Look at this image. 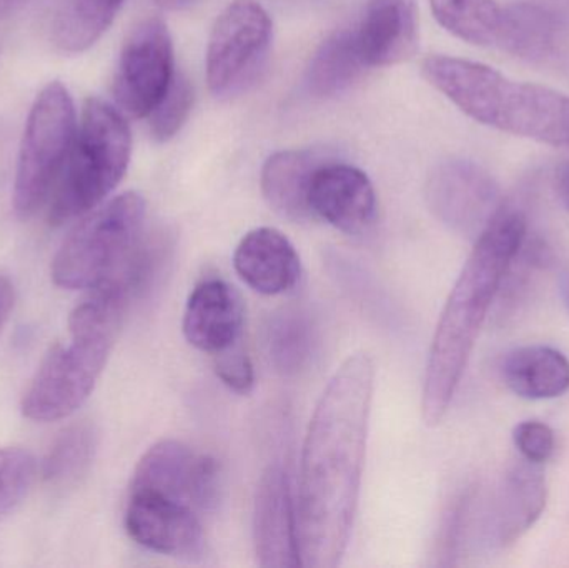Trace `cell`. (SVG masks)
<instances>
[{
	"label": "cell",
	"mask_w": 569,
	"mask_h": 568,
	"mask_svg": "<svg viewBox=\"0 0 569 568\" xmlns=\"http://www.w3.org/2000/svg\"><path fill=\"white\" fill-rule=\"evenodd\" d=\"M375 366L348 357L328 382L308 426L298 482L301 566L335 568L347 552L367 454Z\"/></svg>",
	"instance_id": "1"
},
{
	"label": "cell",
	"mask_w": 569,
	"mask_h": 568,
	"mask_svg": "<svg viewBox=\"0 0 569 568\" xmlns=\"http://www.w3.org/2000/svg\"><path fill=\"white\" fill-rule=\"evenodd\" d=\"M527 227L523 212L503 206L475 240L431 340L421 393L428 427L441 423L450 410L488 310L527 239Z\"/></svg>",
	"instance_id": "2"
},
{
	"label": "cell",
	"mask_w": 569,
	"mask_h": 568,
	"mask_svg": "<svg viewBox=\"0 0 569 568\" xmlns=\"http://www.w3.org/2000/svg\"><path fill=\"white\" fill-rule=\"evenodd\" d=\"M132 299L113 283L89 290L69 317V340L43 357L29 389L22 413L36 422L67 419L96 389Z\"/></svg>",
	"instance_id": "3"
},
{
	"label": "cell",
	"mask_w": 569,
	"mask_h": 568,
	"mask_svg": "<svg viewBox=\"0 0 569 568\" xmlns=\"http://www.w3.org/2000/svg\"><path fill=\"white\" fill-rule=\"evenodd\" d=\"M421 72L477 122L548 146L569 147V97L565 93L517 82L485 63L458 57H427Z\"/></svg>",
	"instance_id": "4"
},
{
	"label": "cell",
	"mask_w": 569,
	"mask_h": 568,
	"mask_svg": "<svg viewBox=\"0 0 569 568\" xmlns=\"http://www.w3.org/2000/svg\"><path fill=\"white\" fill-rule=\"evenodd\" d=\"M132 136L122 112L99 97L87 99L62 173L47 202L59 227L102 206L129 169Z\"/></svg>",
	"instance_id": "5"
},
{
	"label": "cell",
	"mask_w": 569,
	"mask_h": 568,
	"mask_svg": "<svg viewBox=\"0 0 569 568\" xmlns=\"http://www.w3.org/2000/svg\"><path fill=\"white\" fill-rule=\"evenodd\" d=\"M146 200L137 192L122 193L87 213L53 257V283L92 290L116 276L146 237Z\"/></svg>",
	"instance_id": "6"
},
{
	"label": "cell",
	"mask_w": 569,
	"mask_h": 568,
	"mask_svg": "<svg viewBox=\"0 0 569 568\" xmlns=\"http://www.w3.org/2000/svg\"><path fill=\"white\" fill-rule=\"evenodd\" d=\"M76 132L72 96L59 80L47 83L30 107L17 157L13 209L20 219H30L46 209Z\"/></svg>",
	"instance_id": "7"
},
{
	"label": "cell",
	"mask_w": 569,
	"mask_h": 568,
	"mask_svg": "<svg viewBox=\"0 0 569 568\" xmlns=\"http://www.w3.org/2000/svg\"><path fill=\"white\" fill-rule=\"evenodd\" d=\"M272 19L259 0H232L220 13L207 49V82L219 99L247 92L269 62Z\"/></svg>",
	"instance_id": "8"
},
{
	"label": "cell",
	"mask_w": 569,
	"mask_h": 568,
	"mask_svg": "<svg viewBox=\"0 0 569 568\" xmlns=\"http://www.w3.org/2000/svg\"><path fill=\"white\" fill-rule=\"evenodd\" d=\"M173 46L166 22L149 17L133 27L123 42L113 79V99L120 112L146 119L172 82Z\"/></svg>",
	"instance_id": "9"
},
{
	"label": "cell",
	"mask_w": 569,
	"mask_h": 568,
	"mask_svg": "<svg viewBox=\"0 0 569 568\" xmlns=\"http://www.w3.org/2000/svg\"><path fill=\"white\" fill-rule=\"evenodd\" d=\"M425 199L445 227L473 240L503 207L497 180L465 159L438 163L428 176Z\"/></svg>",
	"instance_id": "10"
},
{
	"label": "cell",
	"mask_w": 569,
	"mask_h": 568,
	"mask_svg": "<svg viewBox=\"0 0 569 568\" xmlns=\"http://www.w3.org/2000/svg\"><path fill=\"white\" fill-rule=\"evenodd\" d=\"M130 489L149 490L189 504L197 512L212 510L220 492L219 464L186 444L162 440L137 464Z\"/></svg>",
	"instance_id": "11"
},
{
	"label": "cell",
	"mask_w": 569,
	"mask_h": 568,
	"mask_svg": "<svg viewBox=\"0 0 569 568\" xmlns=\"http://www.w3.org/2000/svg\"><path fill=\"white\" fill-rule=\"evenodd\" d=\"M126 529L143 549L176 559H197L206 549L199 512L189 504L149 490H129Z\"/></svg>",
	"instance_id": "12"
},
{
	"label": "cell",
	"mask_w": 569,
	"mask_h": 568,
	"mask_svg": "<svg viewBox=\"0 0 569 568\" xmlns=\"http://www.w3.org/2000/svg\"><path fill=\"white\" fill-rule=\"evenodd\" d=\"M253 542L260 567H303L290 476L279 464L267 467L257 487Z\"/></svg>",
	"instance_id": "13"
},
{
	"label": "cell",
	"mask_w": 569,
	"mask_h": 568,
	"mask_svg": "<svg viewBox=\"0 0 569 568\" xmlns=\"http://www.w3.org/2000/svg\"><path fill=\"white\" fill-rule=\"evenodd\" d=\"M308 202L313 217L350 236L365 232L377 217V193L367 173L333 160L315 173Z\"/></svg>",
	"instance_id": "14"
},
{
	"label": "cell",
	"mask_w": 569,
	"mask_h": 568,
	"mask_svg": "<svg viewBox=\"0 0 569 568\" xmlns=\"http://www.w3.org/2000/svg\"><path fill=\"white\" fill-rule=\"evenodd\" d=\"M243 322L246 307L236 287L209 279L200 282L187 300L183 333L190 346L217 356L242 340Z\"/></svg>",
	"instance_id": "15"
},
{
	"label": "cell",
	"mask_w": 569,
	"mask_h": 568,
	"mask_svg": "<svg viewBox=\"0 0 569 568\" xmlns=\"http://www.w3.org/2000/svg\"><path fill=\"white\" fill-rule=\"evenodd\" d=\"M367 67H390L411 59L420 40L415 0H368L357 27Z\"/></svg>",
	"instance_id": "16"
},
{
	"label": "cell",
	"mask_w": 569,
	"mask_h": 568,
	"mask_svg": "<svg viewBox=\"0 0 569 568\" xmlns=\"http://www.w3.org/2000/svg\"><path fill=\"white\" fill-rule=\"evenodd\" d=\"M233 266L240 279L263 296L288 292L301 276L297 249L272 227L250 230L237 247Z\"/></svg>",
	"instance_id": "17"
},
{
	"label": "cell",
	"mask_w": 569,
	"mask_h": 568,
	"mask_svg": "<svg viewBox=\"0 0 569 568\" xmlns=\"http://www.w3.org/2000/svg\"><path fill=\"white\" fill-rule=\"evenodd\" d=\"M547 500V479L537 464L525 460L511 466L491 506L490 532L495 542L507 547L520 540L540 519Z\"/></svg>",
	"instance_id": "18"
},
{
	"label": "cell",
	"mask_w": 569,
	"mask_h": 568,
	"mask_svg": "<svg viewBox=\"0 0 569 568\" xmlns=\"http://www.w3.org/2000/svg\"><path fill=\"white\" fill-rule=\"evenodd\" d=\"M330 157L320 150H282L273 153L262 170V192L269 206L283 219H311L310 187L315 173Z\"/></svg>",
	"instance_id": "19"
},
{
	"label": "cell",
	"mask_w": 569,
	"mask_h": 568,
	"mask_svg": "<svg viewBox=\"0 0 569 568\" xmlns=\"http://www.w3.org/2000/svg\"><path fill=\"white\" fill-rule=\"evenodd\" d=\"M565 27L550 10L533 3L505 7L498 47L533 63L557 59L565 49Z\"/></svg>",
	"instance_id": "20"
},
{
	"label": "cell",
	"mask_w": 569,
	"mask_h": 568,
	"mask_svg": "<svg viewBox=\"0 0 569 568\" xmlns=\"http://www.w3.org/2000/svg\"><path fill=\"white\" fill-rule=\"evenodd\" d=\"M501 377L521 399H557L569 389V360L551 347H520L505 357Z\"/></svg>",
	"instance_id": "21"
},
{
	"label": "cell",
	"mask_w": 569,
	"mask_h": 568,
	"mask_svg": "<svg viewBox=\"0 0 569 568\" xmlns=\"http://www.w3.org/2000/svg\"><path fill=\"white\" fill-rule=\"evenodd\" d=\"M365 63L358 46L357 29H341L321 42L311 57L305 76L310 96L328 99L345 92L363 72Z\"/></svg>",
	"instance_id": "22"
},
{
	"label": "cell",
	"mask_w": 569,
	"mask_h": 568,
	"mask_svg": "<svg viewBox=\"0 0 569 568\" xmlns=\"http://www.w3.org/2000/svg\"><path fill=\"white\" fill-rule=\"evenodd\" d=\"M126 0H63L53 22V43L62 52L80 53L102 39Z\"/></svg>",
	"instance_id": "23"
},
{
	"label": "cell",
	"mask_w": 569,
	"mask_h": 568,
	"mask_svg": "<svg viewBox=\"0 0 569 568\" xmlns=\"http://www.w3.org/2000/svg\"><path fill=\"white\" fill-rule=\"evenodd\" d=\"M437 22L451 36L478 47H498L505 7L497 0H430Z\"/></svg>",
	"instance_id": "24"
},
{
	"label": "cell",
	"mask_w": 569,
	"mask_h": 568,
	"mask_svg": "<svg viewBox=\"0 0 569 568\" xmlns=\"http://www.w3.org/2000/svg\"><path fill=\"white\" fill-rule=\"evenodd\" d=\"M266 347L270 363L284 377L307 369L315 352V332L310 320L298 310H282L266 327Z\"/></svg>",
	"instance_id": "25"
},
{
	"label": "cell",
	"mask_w": 569,
	"mask_h": 568,
	"mask_svg": "<svg viewBox=\"0 0 569 568\" xmlns=\"http://www.w3.org/2000/svg\"><path fill=\"white\" fill-rule=\"evenodd\" d=\"M97 449V437L89 426L67 430L43 464V476L52 482L76 480L89 469Z\"/></svg>",
	"instance_id": "26"
},
{
	"label": "cell",
	"mask_w": 569,
	"mask_h": 568,
	"mask_svg": "<svg viewBox=\"0 0 569 568\" xmlns=\"http://www.w3.org/2000/svg\"><path fill=\"white\" fill-rule=\"evenodd\" d=\"M37 477V460L27 450L0 449V522L20 506Z\"/></svg>",
	"instance_id": "27"
},
{
	"label": "cell",
	"mask_w": 569,
	"mask_h": 568,
	"mask_svg": "<svg viewBox=\"0 0 569 568\" xmlns=\"http://www.w3.org/2000/svg\"><path fill=\"white\" fill-rule=\"evenodd\" d=\"M193 107V87L182 72H176L166 96L150 112V133L159 142L173 139L189 119Z\"/></svg>",
	"instance_id": "28"
},
{
	"label": "cell",
	"mask_w": 569,
	"mask_h": 568,
	"mask_svg": "<svg viewBox=\"0 0 569 568\" xmlns=\"http://www.w3.org/2000/svg\"><path fill=\"white\" fill-rule=\"evenodd\" d=\"M216 372L230 390L242 393V396L252 392L253 386H256L252 360L243 349L242 340L230 349L217 353Z\"/></svg>",
	"instance_id": "29"
},
{
	"label": "cell",
	"mask_w": 569,
	"mask_h": 568,
	"mask_svg": "<svg viewBox=\"0 0 569 568\" xmlns=\"http://www.w3.org/2000/svg\"><path fill=\"white\" fill-rule=\"evenodd\" d=\"M513 440L521 457L537 466L548 462L557 449L553 430L547 423L538 422V420L518 423L515 427Z\"/></svg>",
	"instance_id": "30"
},
{
	"label": "cell",
	"mask_w": 569,
	"mask_h": 568,
	"mask_svg": "<svg viewBox=\"0 0 569 568\" xmlns=\"http://www.w3.org/2000/svg\"><path fill=\"white\" fill-rule=\"evenodd\" d=\"M13 302H16V292H13V286L9 279L0 276V332H2L6 323L9 322L10 312L13 309Z\"/></svg>",
	"instance_id": "31"
},
{
	"label": "cell",
	"mask_w": 569,
	"mask_h": 568,
	"mask_svg": "<svg viewBox=\"0 0 569 568\" xmlns=\"http://www.w3.org/2000/svg\"><path fill=\"white\" fill-rule=\"evenodd\" d=\"M555 189L561 202L569 210V162L561 163L555 172Z\"/></svg>",
	"instance_id": "32"
},
{
	"label": "cell",
	"mask_w": 569,
	"mask_h": 568,
	"mask_svg": "<svg viewBox=\"0 0 569 568\" xmlns=\"http://www.w3.org/2000/svg\"><path fill=\"white\" fill-rule=\"evenodd\" d=\"M157 6L162 7L166 10H173V12H179V10H187L190 7L199 3L200 0H153Z\"/></svg>",
	"instance_id": "33"
},
{
	"label": "cell",
	"mask_w": 569,
	"mask_h": 568,
	"mask_svg": "<svg viewBox=\"0 0 569 568\" xmlns=\"http://www.w3.org/2000/svg\"><path fill=\"white\" fill-rule=\"evenodd\" d=\"M561 299H563L565 306L569 309V276L563 277L560 283Z\"/></svg>",
	"instance_id": "34"
}]
</instances>
